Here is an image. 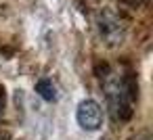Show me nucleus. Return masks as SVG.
I'll list each match as a JSON object with an SVG mask.
<instances>
[{"label":"nucleus","mask_w":153,"mask_h":140,"mask_svg":"<svg viewBox=\"0 0 153 140\" xmlns=\"http://www.w3.org/2000/svg\"><path fill=\"white\" fill-rule=\"evenodd\" d=\"M2 109H4V90L0 88V113H2Z\"/></svg>","instance_id":"20e7f679"},{"label":"nucleus","mask_w":153,"mask_h":140,"mask_svg":"<svg viewBox=\"0 0 153 140\" xmlns=\"http://www.w3.org/2000/svg\"><path fill=\"white\" fill-rule=\"evenodd\" d=\"M76 119H78V125L86 132H97L101 125H103V109L97 100L92 98H86L78 105V111H76Z\"/></svg>","instance_id":"f03ea898"},{"label":"nucleus","mask_w":153,"mask_h":140,"mask_svg":"<svg viewBox=\"0 0 153 140\" xmlns=\"http://www.w3.org/2000/svg\"><path fill=\"white\" fill-rule=\"evenodd\" d=\"M36 92H38L44 100H48V102H55V100L59 98V90H57V86H55V82H53L51 77L38 80V82H36Z\"/></svg>","instance_id":"7ed1b4c3"},{"label":"nucleus","mask_w":153,"mask_h":140,"mask_svg":"<svg viewBox=\"0 0 153 140\" xmlns=\"http://www.w3.org/2000/svg\"><path fill=\"white\" fill-rule=\"evenodd\" d=\"M97 25H99V34H101V40H105L109 46H115V44H122L124 36H126V25L124 21L120 19L117 13L105 9L99 13V19H97Z\"/></svg>","instance_id":"f257e3e1"}]
</instances>
